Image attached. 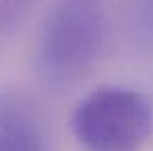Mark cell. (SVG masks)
Listing matches in <instances>:
<instances>
[{
    "instance_id": "obj_4",
    "label": "cell",
    "mask_w": 153,
    "mask_h": 151,
    "mask_svg": "<svg viewBox=\"0 0 153 151\" xmlns=\"http://www.w3.org/2000/svg\"><path fill=\"white\" fill-rule=\"evenodd\" d=\"M139 23H143V27L153 33V0H143L141 2V19Z\"/></svg>"
},
{
    "instance_id": "obj_3",
    "label": "cell",
    "mask_w": 153,
    "mask_h": 151,
    "mask_svg": "<svg viewBox=\"0 0 153 151\" xmlns=\"http://www.w3.org/2000/svg\"><path fill=\"white\" fill-rule=\"evenodd\" d=\"M0 151H46L35 110L17 93L0 95Z\"/></svg>"
},
{
    "instance_id": "obj_2",
    "label": "cell",
    "mask_w": 153,
    "mask_h": 151,
    "mask_svg": "<svg viewBox=\"0 0 153 151\" xmlns=\"http://www.w3.org/2000/svg\"><path fill=\"white\" fill-rule=\"evenodd\" d=\"M153 106L128 87H100L79 103L73 132L85 151H137L151 135Z\"/></svg>"
},
{
    "instance_id": "obj_1",
    "label": "cell",
    "mask_w": 153,
    "mask_h": 151,
    "mask_svg": "<svg viewBox=\"0 0 153 151\" xmlns=\"http://www.w3.org/2000/svg\"><path fill=\"white\" fill-rule=\"evenodd\" d=\"M110 31L108 0H56L37 46V66L52 85H71L100 62Z\"/></svg>"
}]
</instances>
